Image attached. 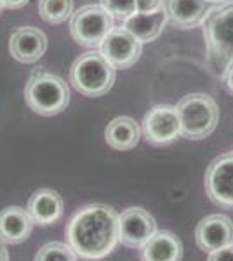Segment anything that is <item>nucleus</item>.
I'll list each match as a JSON object with an SVG mask.
<instances>
[{
    "label": "nucleus",
    "mask_w": 233,
    "mask_h": 261,
    "mask_svg": "<svg viewBox=\"0 0 233 261\" xmlns=\"http://www.w3.org/2000/svg\"><path fill=\"white\" fill-rule=\"evenodd\" d=\"M66 242L82 259H103L118 244V214L107 204L82 207L68 223Z\"/></svg>",
    "instance_id": "nucleus-1"
},
{
    "label": "nucleus",
    "mask_w": 233,
    "mask_h": 261,
    "mask_svg": "<svg viewBox=\"0 0 233 261\" xmlns=\"http://www.w3.org/2000/svg\"><path fill=\"white\" fill-rule=\"evenodd\" d=\"M115 77L117 68L96 49L79 56L70 68L71 86L87 98L105 96L115 84Z\"/></svg>",
    "instance_id": "nucleus-2"
},
{
    "label": "nucleus",
    "mask_w": 233,
    "mask_h": 261,
    "mask_svg": "<svg viewBox=\"0 0 233 261\" xmlns=\"http://www.w3.org/2000/svg\"><path fill=\"white\" fill-rule=\"evenodd\" d=\"M181 122V136L186 140H205L219 122V108L214 98L204 92H192L176 105Z\"/></svg>",
    "instance_id": "nucleus-3"
},
{
    "label": "nucleus",
    "mask_w": 233,
    "mask_h": 261,
    "mask_svg": "<svg viewBox=\"0 0 233 261\" xmlns=\"http://www.w3.org/2000/svg\"><path fill=\"white\" fill-rule=\"evenodd\" d=\"M27 105L35 113L53 117L70 105V89L61 77L49 71H35L24 87Z\"/></svg>",
    "instance_id": "nucleus-4"
},
{
    "label": "nucleus",
    "mask_w": 233,
    "mask_h": 261,
    "mask_svg": "<svg viewBox=\"0 0 233 261\" xmlns=\"http://www.w3.org/2000/svg\"><path fill=\"white\" fill-rule=\"evenodd\" d=\"M202 35L209 54L226 68L233 61V0L207 11L202 21Z\"/></svg>",
    "instance_id": "nucleus-5"
},
{
    "label": "nucleus",
    "mask_w": 233,
    "mask_h": 261,
    "mask_svg": "<svg viewBox=\"0 0 233 261\" xmlns=\"http://www.w3.org/2000/svg\"><path fill=\"white\" fill-rule=\"evenodd\" d=\"M113 30L112 14L97 4H89L77 9L70 18V33L79 45L87 49L101 47L103 40Z\"/></svg>",
    "instance_id": "nucleus-6"
},
{
    "label": "nucleus",
    "mask_w": 233,
    "mask_h": 261,
    "mask_svg": "<svg viewBox=\"0 0 233 261\" xmlns=\"http://www.w3.org/2000/svg\"><path fill=\"white\" fill-rule=\"evenodd\" d=\"M146 141L157 146L171 145L181 136V122L177 108L172 105H157L146 112L141 124Z\"/></svg>",
    "instance_id": "nucleus-7"
},
{
    "label": "nucleus",
    "mask_w": 233,
    "mask_h": 261,
    "mask_svg": "<svg viewBox=\"0 0 233 261\" xmlns=\"http://www.w3.org/2000/svg\"><path fill=\"white\" fill-rule=\"evenodd\" d=\"M205 193L223 209H233V151L214 159L205 171Z\"/></svg>",
    "instance_id": "nucleus-8"
},
{
    "label": "nucleus",
    "mask_w": 233,
    "mask_h": 261,
    "mask_svg": "<svg viewBox=\"0 0 233 261\" xmlns=\"http://www.w3.org/2000/svg\"><path fill=\"white\" fill-rule=\"evenodd\" d=\"M157 233V221L146 209L127 207L118 214V242L131 249H141Z\"/></svg>",
    "instance_id": "nucleus-9"
},
{
    "label": "nucleus",
    "mask_w": 233,
    "mask_h": 261,
    "mask_svg": "<svg viewBox=\"0 0 233 261\" xmlns=\"http://www.w3.org/2000/svg\"><path fill=\"white\" fill-rule=\"evenodd\" d=\"M141 50L143 42H139L124 27H113V30L108 33V37L101 44V54L117 70H124L136 65V61L141 56Z\"/></svg>",
    "instance_id": "nucleus-10"
},
{
    "label": "nucleus",
    "mask_w": 233,
    "mask_h": 261,
    "mask_svg": "<svg viewBox=\"0 0 233 261\" xmlns=\"http://www.w3.org/2000/svg\"><path fill=\"white\" fill-rule=\"evenodd\" d=\"M195 242L198 249L214 252L233 244V221L224 214H211L195 228Z\"/></svg>",
    "instance_id": "nucleus-11"
},
{
    "label": "nucleus",
    "mask_w": 233,
    "mask_h": 261,
    "mask_svg": "<svg viewBox=\"0 0 233 261\" xmlns=\"http://www.w3.org/2000/svg\"><path fill=\"white\" fill-rule=\"evenodd\" d=\"M11 56L19 63H37L47 50V37L35 27H21L11 35Z\"/></svg>",
    "instance_id": "nucleus-12"
},
{
    "label": "nucleus",
    "mask_w": 233,
    "mask_h": 261,
    "mask_svg": "<svg viewBox=\"0 0 233 261\" xmlns=\"http://www.w3.org/2000/svg\"><path fill=\"white\" fill-rule=\"evenodd\" d=\"M35 221L30 216L28 209L19 205H9L0 211V241L4 244H23L33 231Z\"/></svg>",
    "instance_id": "nucleus-13"
},
{
    "label": "nucleus",
    "mask_w": 233,
    "mask_h": 261,
    "mask_svg": "<svg viewBox=\"0 0 233 261\" xmlns=\"http://www.w3.org/2000/svg\"><path fill=\"white\" fill-rule=\"evenodd\" d=\"M209 0H164L162 7L167 14V21L181 30H190L202 24L207 11Z\"/></svg>",
    "instance_id": "nucleus-14"
},
{
    "label": "nucleus",
    "mask_w": 233,
    "mask_h": 261,
    "mask_svg": "<svg viewBox=\"0 0 233 261\" xmlns=\"http://www.w3.org/2000/svg\"><path fill=\"white\" fill-rule=\"evenodd\" d=\"M28 213L33 218L35 225L49 226L54 225L65 213V202L56 190L50 188H40L30 197Z\"/></svg>",
    "instance_id": "nucleus-15"
},
{
    "label": "nucleus",
    "mask_w": 233,
    "mask_h": 261,
    "mask_svg": "<svg viewBox=\"0 0 233 261\" xmlns=\"http://www.w3.org/2000/svg\"><path fill=\"white\" fill-rule=\"evenodd\" d=\"M183 244L179 237L169 230H157V233L139 249V261H181Z\"/></svg>",
    "instance_id": "nucleus-16"
},
{
    "label": "nucleus",
    "mask_w": 233,
    "mask_h": 261,
    "mask_svg": "<svg viewBox=\"0 0 233 261\" xmlns=\"http://www.w3.org/2000/svg\"><path fill=\"white\" fill-rule=\"evenodd\" d=\"M165 23H167V14H165L164 7H159L155 11L146 12L138 11L136 14L122 21V27L133 33L139 42L146 44V42H153L159 39Z\"/></svg>",
    "instance_id": "nucleus-17"
},
{
    "label": "nucleus",
    "mask_w": 233,
    "mask_h": 261,
    "mask_svg": "<svg viewBox=\"0 0 233 261\" xmlns=\"http://www.w3.org/2000/svg\"><path fill=\"white\" fill-rule=\"evenodd\" d=\"M141 138V127L133 117H117L107 125L105 140L113 150H133Z\"/></svg>",
    "instance_id": "nucleus-18"
},
{
    "label": "nucleus",
    "mask_w": 233,
    "mask_h": 261,
    "mask_svg": "<svg viewBox=\"0 0 233 261\" xmlns=\"http://www.w3.org/2000/svg\"><path fill=\"white\" fill-rule=\"evenodd\" d=\"M73 12V0H39V14L49 24L65 23Z\"/></svg>",
    "instance_id": "nucleus-19"
},
{
    "label": "nucleus",
    "mask_w": 233,
    "mask_h": 261,
    "mask_svg": "<svg viewBox=\"0 0 233 261\" xmlns=\"http://www.w3.org/2000/svg\"><path fill=\"white\" fill-rule=\"evenodd\" d=\"M35 261H79V256L68 242H47L35 254Z\"/></svg>",
    "instance_id": "nucleus-20"
},
{
    "label": "nucleus",
    "mask_w": 233,
    "mask_h": 261,
    "mask_svg": "<svg viewBox=\"0 0 233 261\" xmlns=\"http://www.w3.org/2000/svg\"><path fill=\"white\" fill-rule=\"evenodd\" d=\"M101 6L112 14L113 19L125 21L138 12L136 0H101Z\"/></svg>",
    "instance_id": "nucleus-21"
},
{
    "label": "nucleus",
    "mask_w": 233,
    "mask_h": 261,
    "mask_svg": "<svg viewBox=\"0 0 233 261\" xmlns=\"http://www.w3.org/2000/svg\"><path fill=\"white\" fill-rule=\"evenodd\" d=\"M207 261H233V244L228 247H223L219 251L209 252Z\"/></svg>",
    "instance_id": "nucleus-22"
},
{
    "label": "nucleus",
    "mask_w": 233,
    "mask_h": 261,
    "mask_svg": "<svg viewBox=\"0 0 233 261\" xmlns=\"http://www.w3.org/2000/svg\"><path fill=\"white\" fill-rule=\"evenodd\" d=\"M138 2V11L146 12V11H155L159 7H162L164 0H136Z\"/></svg>",
    "instance_id": "nucleus-23"
},
{
    "label": "nucleus",
    "mask_w": 233,
    "mask_h": 261,
    "mask_svg": "<svg viewBox=\"0 0 233 261\" xmlns=\"http://www.w3.org/2000/svg\"><path fill=\"white\" fill-rule=\"evenodd\" d=\"M223 81H224V86H226L228 92H231V94H233V61L228 63L226 68H224Z\"/></svg>",
    "instance_id": "nucleus-24"
},
{
    "label": "nucleus",
    "mask_w": 233,
    "mask_h": 261,
    "mask_svg": "<svg viewBox=\"0 0 233 261\" xmlns=\"http://www.w3.org/2000/svg\"><path fill=\"white\" fill-rule=\"evenodd\" d=\"M4 2V7H7V9H21V7H24L30 0H2Z\"/></svg>",
    "instance_id": "nucleus-25"
},
{
    "label": "nucleus",
    "mask_w": 233,
    "mask_h": 261,
    "mask_svg": "<svg viewBox=\"0 0 233 261\" xmlns=\"http://www.w3.org/2000/svg\"><path fill=\"white\" fill-rule=\"evenodd\" d=\"M0 261H9V252H7L2 241H0Z\"/></svg>",
    "instance_id": "nucleus-26"
},
{
    "label": "nucleus",
    "mask_w": 233,
    "mask_h": 261,
    "mask_svg": "<svg viewBox=\"0 0 233 261\" xmlns=\"http://www.w3.org/2000/svg\"><path fill=\"white\" fill-rule=\"evenodd\" d=\"M209 2H214V4H226V2H231V0H209Z\"/></svg>",
    "instance_id": "nucleus-27"
},
{
    "label": "nucleus",
    "mask_w": 233,
    "mask_h": 261,
    "mask_svg": "<svg viewBox=\"0 0 233 261\" xmlns=\"http://www.w3.org/2000/svg\"><path fill=\"white\" fill-rule=\"evenodd\" d=\"M2 9H4V2L0 0V11H2Z\"/></svg>",
    "instance_id": "nucleus-28"
}]
</instances>
